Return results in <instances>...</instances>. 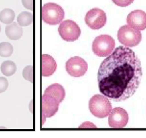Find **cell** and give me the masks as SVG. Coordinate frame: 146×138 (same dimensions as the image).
Instances as JSON below:
<instances>
[{
    "label": "cell",
    "mask_w": 146,
    "mask_h": 138,
    "mask_svg": "<svg viewBox=\"0 0 146 138\" xmlns=\"http://www.w3.org/2000/svg\"><path fill=\"white\" fill-rule=\"evenodd\" d=\"M126 22L131 28L143 31L146 29V13L140 10L132 11L128 14Z\"/></svg>",
    "instance_id": "11"
},
{
    "label": "cell",
    "mask_w": 146,
    "mask_h": 138,
    "mask_svg": "<svg viewBox=\"0 0 146 138\" xmlns=\"http://www.w3.org/2000/svg\"><path fill=\"white\" fill-rule=\"evenodd\" d=\"M113 3L121 7H126L131 5L134 0H112Z\"/></svg>",
    "instance_id": "20"
},
{
    "label": "cell",
    "mask_w": 146,
    "mask_h": 138,
    "mask_svg": "<svg viewBox=\"0 0 146 138\" xmlns=\"http://www.w3.org/2000/svg\"><path fill=\"white\" fill-rule=\"evenodd\" d=\"M13 52V46L10 43L2 42L0 43V57H9L12 55Z\"/></svg>",
    "instance_id": "18"
},
{
    "label": "cell",
    "mask_w": 146,
    "mask_h": 138,
    "mask_svg": "<svg viewBox=\"0 0 146 138\" xmlns=\"http://www.w3.org/2000/svg\"><path fill=\"white\" fill-rule=\"evenodd\" d=\"M44 94L55 98L59 103H61L65 97V90L63 86L59 83H54L48 86L45 90Z\"/></svg>",
    "instance_id": "13"
},
{
    "label": "cell",
    "mask_w": 146,
    "mask_h": 138,
    "mask_svg": "<svg viewBox=\"0 0 146 138\" xmlns=\"http://www.w3.org/2000/svg\"><path fill=\"white\" fill-rule=\"evenodd\" d=\"M64 17V12L63 8L54 3H48L42 8V18L48 25H58L63 21Z\"/></svg>",
    "instance_id": "3"
},
{
    "label": "cell",
    "mask_w": 146,
    "mask_h": 138,
    "mask_svg": "<svg viewBox=\"0 0 146 138\" xmlns=\"http://www.w3.org/2000/svg\"><path fill=\"white\" fill-rule=\"evenodd\" d=\"M57 69V64L54 59L48 54L42 56V75L48 77L52 75Z\"/></svg>",
    "instance_id": "12"
},
{
    "label": "cell",
    "mask_w": 146,
    "mask_h": 138,
    "mask_svg": "<svg viewBox=\"0 0 146 138\" xmlns=\"http://www.w3.org/2000/svg\"><path fill=\"white\" fill-rule=\"evenodd\" d=\"M15 12L10 9H3L0 12V21L5 24H10L13 22L15 18Z\"/></svg>",
    "instance_id": "17"
},
{
    "label": "cell",
    "mask_w": 146,
    "mask_h": 138,
    "mask_svg": "<svg viewBox=\"0 0 146 138\" xmlns=\"http://www.w3.org/2000/svg\"><path fill=\"white\" fill-rule=\"evenodd\" d=\"M1 25H0V32H1Z\"/></svg>",
    "instance_id": "23"
},
{
    "label": "cell",
    "mask_w": 146,
    "mask_h": 138,
    "mask_svg": "<svg viewBox=\"0 0 146 138\" xmlns=\"http://www.w3.org/2000/svg\"><path fill=\"white\" fill-rule=\"evenodd\" d=\"M9 86V82L6 78L0 77V94L7 90Z\"/></svg>",
    "instance_id": "21"
},
{
    "label": "cell",
    "mask_w": 146,
    "mask_h": 138,
    "mask_svg": "<svg viewBox=\"0 0 146 138\" xmlns=\"http://www.w3.org/2000/svg\"><path fill=\"white\" fill-rule=\"evenodd\" d=\"M118 40L127 47H133L138 45L142 40L141 32L129 26L121 27L117 33Z\"/></svg>",
    "instance_id": "5"
},
{
    "label": "cell",
    "mask_w": 146,
    "mask_h": 138,
    "mask_svg": "<svg viewBox=\"0 0 146 138\" xmlns=\"http://www.w3.org/2000/svg\"><path fill=\"white\" fill-rule=\"evenodd\" d=\"M68 73L73 77L79 78L86 74L88 66L84 59L75 56L67 61L65 65Z\"/></svg>",
    "instance_id": "8"
},
{
    "label": "cell",
    "mask_w": 146,
    "mask_h": 138,
    "mask_svg": "<svg viewBox=\"0 0 146 138\" xmlns=\"http://www.w3.org/2000/svg\"><path fill=\"white\" fill-rule=\"evenodd\" d=\"M115 43L112 36L103 34L96 37L93 42L92 49L96 55L101 57L109 56L115 48Z\"/></svg>",
    "instance_id": "4"
},
{
    "label": "cell",
    "mask_w": 146,
    "mask_h": 138,
    "mask_svg": "<svg viewBox=\"0 0 146 138\" xmlns=\"http://www.w3.org/2000/svg\"><path fill=\"white\" fill-rule=\"evenodd\" d=\"M22 3L26 9L33 10V0H22Z\"/></svg>",
    "instance_id": "22"
},
{
    "label": "cell",
    "mask_w": 146,
    "mask_h": 138,
    "mask_svg": "<svg viewBox=\"0 0 146 138\" xmlns=\"http://www.w3.org/2000/svg\"><path fill=\"white\" fill-rule=\"evenodd\" d=\"M23 77L26 80L33 82V67L32 66L25 67L23 71Z\"/></svg>",
    "instance_id": "19"
},
{
    "label": "cell",
    "mask_w": 146,
    "mask_h": 138,
    "mask_svg": "<svg viewBox=\"0 0 146 138\" xmlns=\"http://www.w3.org/2000/svg\"><path fill=\"white\" fill-rule=\"evenodd\" d=\"M107 16L104 11L94 8L88 11L85 16V22L92 29H100L105 26Z\"/></svg>",
    "instance_id": "7"
},
{
    "label": "cell",
    "mask_w": 146,
    "mask_h": 138,
    "mask_svg": "<svg viewBox=\"0 0 146 138\" xmlns=\"http://www.w3.org/2000/svg\"><path fill=\"white\" fill-rule=\"evenodd\" d=\"M59 102L47 94H44L42 97V113L44 118L53 117L58 112Z\"/></svg>",
    "instance_id": "10"
},
{
    "label": "cell",
    "mask_w": 146,
    "mask_h": 138,
    "mask_svg": "<svg viewBox=\"0 0 146 138\" xmlns=\"http://www.w3.org/2000/svg\"><path fill=\"white\" fill-rule=\"evenodd\" d=\"M142 76L141 62L139 57L129 47L120 46L100 66V92L113 101H125L136 92Z\"/></svg>",
    "instance_id": "1"
},
{
    "label": "cell",
    "mask_w": 146,
    "mask_h": 138,
    "mask_svg": "<svg viewBox=\"0 0 146 138\" xmlns=\"http://www.w3.org/2000/svg\"><path fill=\"white\" fill-rule=\"evenodd\" d=\"M89 108L94 117L103 118L110 114L112 110V104L107 97L96 94L90 100Z\"/></svg>",
    "instance_id": "2"
},
{
    "label": "cell",
    "mask_w": 146,
    "mask_h": 138,
    "mask_svg": "<svg viewBox=\"0 0 146 138\" xmlns=\"http://www.w3.org/2000/svg\"><path fill=\"white\" fill-rule=\"evenodd\" d=\"M5 34L10 40H19L23 36V30L21 26L16 22L8 24L5 28Z\"/></svg>",
    "instance_id": "14"
},
{
    "label": "cell",
    "mask_w": 146,
    "mask_h": 138,
    "mask_svg": "<svg viewBox=\"0 0 146 138\" xmlns=\"http://www.w3.org/2000/svg\"><path fill=\"white\" fill-rule=\"evenodd\" d=\"M19 25L21 27H26L33 22V15L28 12H23L19 14L17 18Z\"/></svg>",
    "instance_id": "16"
},
{
    "label": "cell",
    "mask_w": 146,
    "mask_h": 138,
    "mask_svg": "<svg viewBox=\"0 0 146 138\" xmlns=\"http://www.w3.org/2000/svg\"><path fill=\"white\" fill-rule=\"evenodd\" d=\"M16 71L17 66L12 61H4L1 65V71L6 77H10L13 75L15 74Z\"/></svg>",
    "instance_id": "15"
},
{
    "label": "cell",
    "mask_w": 146,
    "mask_h": 138,
    "mask_svg": "<svg viewBox=\"0 0 146 138\" xmlns=\"http://www.w3.org/2000/svg\"><path fill=\"white\" fill-rule=\"evenodd\" d=\"M58 32L62 39L70 42L76 41L81 34L79 26L71 20L61 22L59 26Z\"/></svg>",
    "instance_id": "6"
},
{
    "label": "cell",
    "mask_w": 146,
    "mask_h": 138,
    "mask_svg": "<svg viewBox=\"0 0 146 138\" xmlns=\"http://www.w3.org/2000/svg\"><path fill=\"white\" fill-rule=\"evenodd\" d=\"M109 125L112 128L122 129L128 122V114L122 108L117 107L111 110L109 115Z\"/></svg>",
    "instance_id": "9"
}]
</instances>
